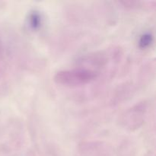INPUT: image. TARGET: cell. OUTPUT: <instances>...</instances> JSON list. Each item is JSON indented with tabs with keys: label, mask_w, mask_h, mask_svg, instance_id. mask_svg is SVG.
<instances>
[{
	"label": "cell",
	"mask_w": 156,
	"mask_h": 156,
	"mask_svg": "<svg viewBox=\"0 0 156 156\" xmlns=\"http://www.w3.org/2000/svg\"><path fill=\"white\" fill-rule=\"evenodd\" d=\"M29 25L34 30L39 28L41 25V18L38 12H34L29 16Z\"/></svg>",
	"instance_id": "3957f363"
},
{
	"label": "cell",
	"mask_w": 156,
	"mask_h": 156,
	"mask_svg": "<svg viewBox=\"0 0 156 156\" xmlns=\"http://www.w3.org/2000/svg\"><path fill=\"white\" fill-rule=\"evenodd\" d=\"M98 75V72L86 67H77L58 72L54 76V81L63 86L79 87L93 82Z\"/></svg>",
	"instance_id": "6da1fadb"
},
{
	"label": "cell",
	"mask_w": 156,
	"mask_h": 156,
	"mask_svg": "<svg viewBox=\"0 0 156 156\" xmlns=\"http://www.w3.org/2000/svg\"><path fill=\"white\" fill-rule=\"evenodd\" d=\"M2 53V45H1V42H0V55H1Z\"/></svg>",
	"instance_id": "5b68a950"
},
{
	"label": "cell",
	"mask_w": 156,
	"mask_h": 156,
	"mask_svg": "<svg viewBox=\"0 0 156 156\" xmlns=\"http://www.w3.org/2000/svg\"><path fill=\"white\" fill-rule=\"evenodd\" d=\"M152 41H153V35L152 34V33L147 32L143 34L141 36L139 41V45L141 48H146L151 45Z\"/></svg>",
	"instance_id": "277c9868"
},
{
	"label": "cell",
	"mask_w": 156,
	"mask_h": 156,
	"mask_svg": "<svg viewBox=\"0 0 156 156\" xmlns=\"http://www.w3.org/2000/svg\"><path fill=\"white\" fill-rule=\"evenodd\" d=\"M147 105L144 101L135 105L125 111L121 119L123 126L129 130H136L143 125L145 120Z\"/></svg>",
	"instance_id": "7a4b0ae2"
}]
</instances>
